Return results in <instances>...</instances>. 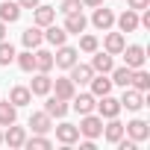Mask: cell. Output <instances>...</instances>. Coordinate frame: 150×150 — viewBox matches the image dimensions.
<instances>
[{
  "label": "cell",
  "instance_id": "cell-25",
  "mask_svg": "<svg viewBox=\"0 0 150 150\" xmlns=\"http://www.w3.org/2000/svg\"><path fill=\"white\" fill-rule=\"evenodd\" d=\"M9 103H15V106L21 109V106L33 103V91H30L27 86H12V91H9Z\"/></svg>",
  "mask_w": 150,
  "mask_h": 150
},
{
  "label": "cell",
  "instance_id": "cell-13",
  "mask_svg": "<svg viewBox=\"0 0 150 150\" xmlns=\"http://www.w3.org/2000/svg\"><path fill=\"white\" fill-rule=\"evenodd\" d=\"M112 68H115V62H112V53H106V50H94L91 71H94V74H109Z\"/></svg>",
  "mask_w": 150,
  "mask_h": 150
},
{
  "label": "cell",
  "instance_id": "cell-34",
  "mask_svg": "<svg viewBox=\"0 0 150 150\" xmlns=\"http://www.w3.org/2000/svg\"><path fill=\"white\" fill-rule=\"evenodd\" d=\"M97 47H100L97 35H83V38H80V50H83V53H94Z\"/></svg>",
  "mask_w": 150,
  "mask_h": 150
},
{
  "label": "cell",
  "instance_id": "cell-36",
  "mask_svg": "<svg viewBox=\"0 0 150 150\" xmlns=\"http://www.w3.org/2000/svg\"><path fill=\"white\" fill-rule=\"evenodd\" d=\"M129 3V9H135V12H144V9H150V0H127Z\"/></svg>",
  "mask_w": 150,
  "mask_h": 150
},
{
  "label": "cell",
  "instance_id": "cell-11",
  "mask_svg": "<svg viewBox=\"0 0 150 150\" xmlns=\"http://www.w3.org/2000/svg\"><path fill=\"white\" fill-rule=\"evenodd\" d=\"M33 21H35V27H47V24H53L56 21V9L53 6H44V3H38L35 9H33Z\"/></svg>",
  "mask_w": 150,
  "mask_h": 150
},
{
  "label": "cell",
  "instance_id": "cell-32",
  "mask_svg": "<svg viewBox=\"0 0 150 150\" xmlns=\"http://www.w3.org/2000/svg\"><path fill=\"white\" fill-rule=\"evenodd\" d=\"M24 147H30V150H47L50 147V138H44V132H35L33 138L24 141Z\"/></svg>",
  "mask_w": 150,
  "mask_h": 150
},
{
  "label": "cell",
  "instance_id": "cell-27",
  "mask_svg": "<svg viewBox=\"0 0 150 150\" xmlns=\"http://www.w3.org/2000/svg\"><path fill=\"white\" fill-rule=\"evenodd\" d=\"M18 121V106L9 100H0V127H9Z\"/></svg>",
  "mask_w": 150,
  "mask_h": 150
},
{
  "label": "cell",
  "instance_id": "cell-26",
  "mask_svg": "<svg viewBox=\"0 0 150 150\" xmlns=\"http://www.w3.org/2000/svg\"><path fill=\"white\" fill-rule=\"evenodd\" d=\"M100 135H103L109 144H115L118 138H124V124H121L118 118H109V124L103 127V132H100Z\"/></svg>",
  "mask_w": 150,
  "mask_h": 150
},
{
  "label": "cell",
  "instance_id": "cell-9",
  "mask_svg": "<svg viewBox=\"0 0 150 150\" xmlns=\"http://www.w3.org/2000/svg\"><path fill=\"white\" fill-rule=\"evenodd\" d=\"M91 24H94L97 30H109V27L115 24V12H112V9H106V6L100 3V6H94V15H91Z\"/></svg>",
  "mask_w": 150,
  "mask_h": 150
},
{
  "label": "cell",
  "instance_id": "cell-23",
  "mask_svg": "<svg viewBox=\"0 0 150 150\" xmlns=\"http://www.w3.org/2000/svg\"><path fill=\"white\" fill-rule=\"evenodd\" d=\"M56 138H59L62 144L80 141V127H74V124H59V127H56Z\"/></svg>",
  "mask_w": 150,
  "mask_h": 150
},
{
  "label": "cell",
  "instance_id": "cell-10",
  "mask_svg": "<svg viewBox=\"0 0 150 150\" xmlns=\"http://www.w3.org/2000/svg\"><path fill=\"white\" fill-rule=\"evenodd\" d=\"M121 106H127L129 112H138V109L144 106V94H141L138 88L127 86V88H124V97H121Z\"/></svg>",
  "mask_w": 150,
  "mask_h": 150
},
{
  "label": "cell",
  "instance_id": "cell-12",
  "mask_svg": "<svg viewBox=\"0 0 150 150\" xmlns=\"http://www.w3.org/2000/svg\"><path fill=\"white\" fill-rule=\"evenodd\" d=\"M21 41H24V47L27 50H35V47H41V41H44V33H41V27H27L24 33H21Z\"/></svg>",
  "mask_w": 150,
  "mask_h": 150
},
{
  "label": "cell",
  "instance_id": "cell-33",
  "mask_svg": "<svg viewBox=\"0 0 150 150\" xmlns=\"http://www.w3.org/2000/svg\"><path fill=\"white\" fill-rule=\"evenodd\" d=\"M12 62H15V47L3 38V41H0V65L6 68V65H12Z\"/></svg>",
  "mask_w": 150,
  "mask_h": 150
},
{
  "label": "cell",
  "instance_id": "cell-16",
  "mask_svg": "<svg viewBox=\"0 0 150 150\" xmlns=\"http://www.w3.org/2000/svg\"><path fill=\"white\" fill-rule=\"evenodd\" d=\"M115 21H118V30H121V33H135V30H138V12H135V9L121 12Z\"/></svg>",
  "mask_w": 150,
  "mask_h": 150
},
{
  "label": "cell",
  "instance_id": "cell-14",
  "mask_svg": "<svg viewBox=\"0 0 150 150\" xmlns=\"http://www.w3.org/2000/svg\"><path fill=\"white\" fill-rule=\"evenodd\" d=\"M50 91H56V97H62V100H71L74 94H77V86L71 83V77H59V80H53Z\"/></svg>",
  "mask_w": 150,
  "mask_h": 150
},
{
  "label": "cell",
  "instance_id": "cell-38",
  "mask_svg": "<svg viewBox=\"0 0 150 150\" xmlns=\"http://www.w3.org/2000/svg\"><path fill=\"white\" fill-rule=\"evenodd\" d=\"M103 0H83V6H88V9H94V6H100Z\"/></svg>",
  "mask_w": 150,
  "mask_h": 150
},
{
  "label": "cell",
  "instance_id": "cell-5",
  "mask_svg": "<svg viewBox=\"0 0 150 150\" xmlns=\"http://www.w3.org/2000/svg\"><path fill=\"white\" fill-rule=\"evenodd\" d=\"M68 71H71V83H74V86H88L91 77H94L91 65H83V62H74Z\"/></svg>",
  "mask_w": 150,
  "mask_h": 150
},
{
  "label": "cell",
  "instance_id": "cell-2",
  "mask_svg": "<svg viewBox=\"0 0 150 150\" xmlns=\"http://www.w3.org/2000/svg\"><path fill=\"white\" fill-rule=\"evenodd\" d=\"M100 132H103V118L100 115H83V121H80V135H86V138H100Z\"/></svg>",
  "mask_w": 150,
  "mask_h": 150
},
{
  "label": "cell",
  "instance_id": "cell-19",
  "mask_svg": "<svg viewBox=\"0 0 150 150\" xmlns=\"http://www.w3.org/2000/svg\"><path fill=\"white\" fill-rule=\"evenodd\" d=\"M88 86H91V94H94V97H103V94H112V80L106 77V74H94Z\"/></svg>",
  "mask_w": 150,
  "mask_h": 150
},
{
  "label": "cell",
  "instance_id": "cell-21",
  "mask_svg": "<svg viewBox=\"0 0 150 150\" xmlns=\"http://www.w3.org/2000/svg\"><path fill=\"white\" fill-rule=\"evenodd\" d=\"M30 127H33V132H50L53 129V118L47 112H33L30 115Z\"/></svg>",
  "mask_w": 150,
  "mask_h": 150
},
{
  "label": "cell",
  "instance_id": "cell-7",
  "mask_svg": "<svg viewBox=\"0 0 150 150\" xmlns=\"http://www.w3.org/2000/svg\"><path fill=\"white\" fill-rule=\"evenodd\" d=\"M33 94H38V97H44V94H50V88H53V80H50V74H44V71H35V77H33V83L27 86Z\"/></svg>",
  "mask_w": 150,
  "mask_h": 150
},
{
  "label": "cell",
  "instance_id": "cell-31",
  "mask_svg": "<svg viewBox=\"0 0 150 150\" xmlns=\"http://www.w3.org/2000/svg\"><path fill=\"white\" fill-rule=\"evenodd\" d=\"M15 62H18V68H21V71H27V74H33V71H35V53H33V50L15 53Z\"/></svg>",
  "mask_w": 150,
  "mask_h": 150
},
{
  "label": "cell",
  "instance_id": "cell-40",
  "mask_svg": "<svg viewBox=\"0 0 150 150\" xmlns=\"http://www.w3.org/2000/svg\"><path fill=\"white\" fill-rule=\"evenodd\" d=\"M0 144H3V132H0Z\"/></svg>",
  "mask_w": 150,
  "mask_h": 150
},
{
  "label": "cell",
  "instance_id": "cell-24",
  "mask_svg": "<svg viewBox=\"0 0 150 150\" xmlns=\"http://www.w3.org/2000/svg\"><path fill=\"white\" fill-rule=\"evenodd\" d=\"M65 38H68V33H65V27H56V21L44 27V41H50L53 47H59V44H65Z\"/></svg>",
  "mask_w": 150,
  "mask_h": 150
},
{
  "label": "cell",
  "instance_id": "cell-37",
  "mask_svg": "<svg viewBox=\"0 0 150 150\" xmlns=\"http://www.w3.org/2000/svg\"><path fill=\"white\" fill-rule=\"evenodd\" d=\"M38 3H41V0H18V6H21V9H35Z\"/></svg>",
  "mask_w": 150,
  "mask_h": 150
},
{
  "label": "cell",
  "instance_id": "cell-28",
  "mask_svg": "<svg viewBox=\"0 0 150 150\" xmlns=\"http://www.w3.org/2000/svg\"><path fill=\"white\" fill-rule=\"evenodd\" d=\"M129 86L138 88L141 94H147V91H150V74L141 71V68H135V71H132V77H129Z\"/></svg>",
  "mask_w": 150,
  "mask_h": 150
},
{
  "label": "cell",
  "instance_id": "cell-39",
  "mask_svg": "<svg viewBox=\"0 0 150 150\" xmlns=\"http://www.w3.org/2000/svg\"><path fill=\"white\" fill-rule=\"evenodd\" d=\"M3 38H6V24L0 21V41H3Z\"/></svg>",
  "mask_w": 150,
  "mask_h": 150
},
{
  "label": "cell",
  "instance_id": "cell-30",
  "mask_svg": "<svg viewBox=\"0 0 150 150\" xmlns=\"http://www.w3.org/2000/svg\"><path fill=\"white\" fill-rule=\"evenodd\" d=\"M35 53V71H44V74H50V68H53V53L50 50H33Z\"/></svg>",
  "mask_w": 150,
  "mask_h": 150
},
{
  "label": "cell",
  "instance_id": "cell-22",
  "mask_svg": "<svg viewBox=\"0 0 150 150\" xmlns=\"http://www.w3.org/2000/svg\"><path fill=\"white\" fill-rule=\"evenodd\" d=\"M24 141H27V132H24V127H15V124H9V129L3 132V144H9V147H24Z\"/></svg>",
  "mask_w": 150,
  "mask_h": 150
},
{
  "label": "cell",
  "instance_id": "cell-3",
  "mask_svg": "<svg viewBox=\"0 0 150 150\" xmlns=\"http://www.w3.org/2000/svg\"><path fill=\"white\" fill-rule=\"evenodd\" d=\"M124 135L132 138V141H147V138H150V124L141 121V118H135V121L124 124Z\"/></svg>",
  "mask_w": 150,
  "mask_h": 150
},
{
  "label": "cell",
  "instance_id": "cell-18",
  "mask_svg": "<svg viewBox=\"0 0 150 150\" xmlns=\"http://www.w3.org/2000/svg\"><path fill=\"white\" fill-rule=\"evenodd\" d=\"M71 100H74V109H77L80 115H88V112H94V103H97V97H94L91 91H88V94H86V91H83V94H74Z\"/></svg>",
  "mask_w": 150,
  "mask_h": 150
},
{
  "label": "cell",
  "instance_id": "cell-1",
  "mask_svg": "<svg viewBox=\"0 0 150 150\" xmlns=\"http://www.w3.org/2000/svg\"><path fill=\"white\" fill-rule=\"evenodd\" d=\"M94 109H97V115H100L103 121H109V118H118L124 106H121V100H115L112 94H103V97H97Z\"/></svg>",
  "mask_w": 150,
  "mask_h": 150
},
{
  "label": "cell",
  "instance_id": "cell-35",
  "mask_svg": "<svg viewBox=\"0 0 150 150\" xmlns=\"http://www.w3.org/2000/svg\"><path fill=\"white\" fill-rule=\"evenodd\" d=\"M83 9V0H62V6H59V12H80Z\"/></svg>",
  "mask_w": 150,
  "mask_h": 150
},
{
  "label": "cell",
  "instance_id": "cell-17",
  "mask_svg": "<svg viewBox=\"0 0 150 150\" xmlns=\"http://www.w3.org/2000/svg\"><path fill=\"white\" fill-rule=\"evenodd\" d=\"M127 47V38H124V33H109L106 38H103V50L106 53H112V56H121V50Z\"/></svg>",
  "mask_w": 150,
  "mask_h": 150
},
{
  "label": "cell",
  "instance_id": "cell-29",
  "mask_svg": "<svg viewBox=\"0 0 150 150\" xmlns=\"http://www.w3.org/2000/svg\"><path fill=\"white\" fill-rule=\"evenodd\" d=\"M109 74H112V77H109V80H112V86H121V88H127V86H129V77H132V68L121 65V68H112Z\"/></svg>",
  "mask_w": 150,
  "mask_h": 150
},
{
  "label": "cell",
  "instance_id": "cell-6",
  "mask_svg": "<svg viewBox=\"0 0 150 150\" xmlns=\"http://www.w3.org/2000/svg\"><path fill=\"white\" fill-rule=\"evenodd\" d=\"M121 53H124V62H127V68H132V71H135V68H141V65H144V59H147L141 44H127Z\"/></svg>",
  "mask_w": 150,
  "mask_h": 150
},
{
  "label": "cell",
  "instance_id": "cell-8",
  "mask_svg": "<svg viewBox=\"0 0 150 150\" xmlns=\"http://www.w3.org/2000/svg\"><path fill=\"white\" fill-rule=\"evenodd\" d=\"M86 27H88V21H86L83 9H80V12H68V15H65V33H68V35H71V33H74V35H80Z\"/></svg>",
  "mask_w": 150,
  "mask_h": 150
},
{
  "label": "cell",
  "instance_id": "cell-20",
  "mask_svg": "<svg viewBox=\"0 0 150 150\" xmlns=\"http://www.w3.org/2000/svg\"><path fill=\"white\" fill-rule=\"evenodd\" d=\"M44 112L50 115V118H65L68 115V100H62V97H47V103H44Z\"/></svg>",
  "mask_w": 150,
  "mask_h": 150
},
{
  "label": "cell",
  "instance_id": "cell-15",
  "mask_svg": "<svg viewBox=\"0 0 150 150\" xmlns=\"http://www.w3.org/2000/svg\"><path fill=\"white\" fill-rule=\"evenodd\" d=\"M18 18H21L18 0H3V3H0V21H3V24H15Z\"/></svg>",
  "mask_w": 150,
  "mask_h": 150
},
{
  "label": "cell",
  "instance_id": "cell-4",
  "mask_svg": "<svg viewBox=\"0 0 150 150\" xmlns=\"http://www.w3.org/2000/svg\"><path fill=\"white\" fill-rule=\"evenodd\" d=\"M77 56H80V50H77V47L59 44V47H56V56H53V65H56V68H65V71H68V68H71L74 62H77Z\"/></svg>",
  "mask_w": 150,
  "mask_h": 150
}]
</instances>
